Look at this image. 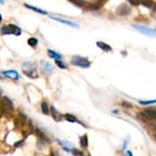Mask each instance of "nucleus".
<instances>
[{
  "label": "nucleus",
  "mask_w": 156,
  "mask_h": 156,
  "mask_svg": "<svg viewBox=\"0 0 156 156\" xmlns=\"http://www.w3.org/2000/svg\"><path fill=\"white\" fill-rule=\"evenodd\" d=\"M59 143H60V145L62 146V148H63L64 150H66V151H68V152H72V150L74 149V146L72 145V143L67 142V141L59 140Z\"/></svg>",
  "instance_id": "12"
},
{
  "label": "nucleus",
  "mask_w": 156,
  "mask_h": 156,
  "mask_svg": "<svg viewBox=\"0 0 156 156\" xmlns=\"http://www.w3.org/2000/svg\"><path fill=\"white\" fill-rule=\"evenodd\" d=\"M71 64L72 66H75L87 69V67L90 66V61L88 60L86 57H82V56H78V55H75V56L72 57Z\"/></svg>",
  "instance_id": "3"
},
{
  "label": "nucleus",
  "mask_w": 156,
  "mask_h": 156,
  "mask_svg": "<svg viewBox=\"0 0 156 156\" xmlns=\"http://www.w3.org/2000/svg\"><path fill=\"white\" fill-rule=\"evenodd\" d=\"M64 119H66L67 122H75V123H79V125H81V126H83L84 125L81 122H79V120L76 119V117L73 115V114H70V113H66V114H64Z\"/></svg>",
  "instance_id": "13"
},
{
  "label": "nucleus",
  "mask_w": 156,
  "mask_h": 156,
  "mask_svg": "<svg viewBox=\"0 0 156 156\" xmlns=\"http://www.w3.org/2000/svg\"><path fill=\"white\" fill-rule=\"evenodd\" d=\"M1 34L2 35H16V36H20L22 34V30L16 25H6L1 28Z\"/></svg>",
  "instance_id": "4"
},
{
  "label": "nucleus",
  "mask_w": 156,
  "mask_h": 156,
  "mask_svg": "<svg viewBox=\"0 0 156 156\" xmlns=\"http://www.w3.org/2000/svg\"><path fill=\"white\" fill-rule=\"evenodd\" d=\"M69 1L77 7H85L87 5V3L84 0H69Z\"/></svg>",
  "instance_id": "16"
},
{
  "label": "nucleus",
  "mask_w": 156,
  "mask_h": 156,
  "mask_svg": "<svg viewBox=\"0 0 156 156\" xmlns=\"http://www.w3.org/2000/svg\"><path fill=\"white\" fill-rule=\"evenodd\" d=\"M2 98V92H1V90H0V100H1Z\"/></svg>",
  "instance_id": "32"
},
{
  "label": "nucleus",
  "mask_w": 156,
  "mask_h": 156,
  "mask_svg": "<svg viewBox=\"0 0 156 156\" xmlns=\"http://www.w3.org/2000/svg\"><path fill=\"white\" fill-rule=\"evenodd\" d=\"M35 132H36V135L38 136V138H39V140L40 141H42V142H44V143H48L49 142V140H48V136L46 135H44V133L42 131H41L40 129H35Z\"/></svg>",
  "instance_id": "15"
},
{
  "label": "nucleus",
  "mask_w": 156,
  "mask_h": 156,
  "mask_svg": "<svg viewBox=\"0 0 156 156\" xmlns=\"http://www.w3.org/2000/svg\"><path fill=\"white\" fill-rule=\"evenodd\" d=\"M40 69L44 75H48V76L51 75L52 72H54V66H52L49 62H48V61H41Z\"/></svg>",
  "instance_id": "7"
},
{
  "label": "nucleus",
  "mask_w": 156,
  "mask_h": 156,
  "mask_svg": "<svg viewBox=\"0 0 156 156\" xmlns=\"http://www.w3.org/2000/svg\"><path fill=\"white\" fill-rule=\"evenodd\" d=\"M140 4H142L146 8H152L154 1L153 0H140Z\"/></svg>",
  "instance_id": "19"
},
{
  "label": "nucleus",
  "mask_w": 156,
  "mask_h": 156,
  "mask_svg": "<svg viewBox=\"0 0 156 156\" xmlns=\"http://www.w3.org/2000/svg\"><path fill=\"white\" fill-rule=\"evenodd\" d=\"M0 110L4 114H10L13 111V101L8 98V97L4 96L0 100Z\"/></svg>",
  "instance_id": "1"
},
{
  "label": "nucleus",
  "mask_w": 156,
  "mask_h": 156,
  "mask_svg": "<svg viewBox=\"0 0 156 156\" xmlns=\"http://www.w3.org/2000/svg\"><path fill=\"white\" fill-rule=\"evenodd\" d=\"M3 2H4L3 0H0V3H3Z\"/></svg>",
  "instance_id": "35"
},
{
  "label": "nucleus",
  "mask_w": 156,
  "mask_h": 156,
  "mask_svg": "<svg viewBox=\"0 0 156 156\" xmlns=\"http://www.w3.org/2000/svg\"><path fill=\"white\" fill-rule=\"evenodd\" d=\"M0 80H2V79H1V76H0Z\"/></svg>",
  "instance_id": "36"
},
{
  "label": "nucleus",
  "mask_w": 156,
  "mask_h": 156,
  "mask_svg": "<svg viewBox=\"0 0 156 156\" xmlns=\"http://www.w3.org/2000/svg\"><path fill=\"white\" fill-rule=\"evenodd\" d=\"M138 32L142 34H145V35H148V36H153V37H156V30H152V29H149V28H146V27H143V26H139V25H132Z\"/></svg>",
  "instance_id": "6"
},
{
  "label": "nucleus",
  "mask_w": 156,
  "mask_h": 156,
  "mask_svg": "<svg viewBox=\"0 0 156 156\" xmlns=\"http://www.w3.org/2000/svg\"><path fill=\"white\" fill-rule=\"evenodd\" d=\"M115 12L117 16H129V14L131 13V5H128L127 3H123L116 8Z\"/></svg>",
  "instance_id": "5"
},
{
  "label": "nucleus",
  "mask_w": 156,
  "mask_h": 156,
  "mask_svg": "<svg viewBox=\"0 0 156 156\" xmlns=\"http://www.w3.org/2000/svg\"><path fill=\"white\" fill-rule=\"evenodd\" d=\"M51 113L52 119H54L57 122H61V120L64 119V115H63V114L59 112V111L55 109V107H54V106L51 107Z\"/></svg>",
  "instance_id": "10"
},
{
  "label": "nucleus",
  "mask_w": 156,
  "mask_h": 156,
  "mask_svg": "<svg viewBox=\"0 0 156 156\" xmlns=\"http://www.w3.org/2000/svg\"><path fill=\"white\" fill-rule=\"evenodd\" d=\"M97 46H98L100 49H102L103 51H105V52H111V51H112V48H111V46L108 45L107 43L102 42V41H99V42H97Z\"/></svg>",
  "instance_id": "14"
},
{
  "label": "nucleus",
  "mask_w": 156,
  "mask_h": 156,
  "mask_svg": "<svg viewBox=\"0 0 156 156\" xmlns=\"http://www.w3.org/2000/svg\"><path fill=\"white\" fill-rule=\"evenodd\" d=\"M126 143H127V141H124V144H123V147H122V149H124L125 148V147H126Z\"/></svg>",
  "instance_id": "31"
},
{
  "label": "nucleus",
  "mask_w": 156,
  "mask_h": 156,
  "mask_svg": "<svg viewBox=\"0 0 156 156\" xmlns=\"http://www.w3.org/2000/svg\"><path fill=\"white\" fill-rule=\"evenodd\" d=\"M79 156H90V154H89V153H88L87 151H86V152L80 151V154H79Z\"/></svg>",
  "instance_id": "27"
},
{
  "label": "nucleus",
  "mask_w": 156,
  "mask_h": 156,
  "mask_svg": "<svg viewBox=\"0 0 156 156\" xmlns=\"http://www.w3.org/2000/svg\"><path fill=\"white\" fill-rule=\"evenodd\" d=\"M48 56H49V57L54 58L55 60H60L61 58H62V55H61V54H59L58 52L54 51V50H48Z\"/></svg>",
  "instance_id": "17"
},
{
  "label": "nucleus",
  "mask_w": 156,
  "mask_h": 156,
  "mask_svg": "<svg viewBox=\"0 0 156 156\" xmlns=\"http://www.w3.org/2000/svg\"><path fill=\"white\" fill-rule=\"evenodd\" d=\"M26 122H27V117H26L23 113H20L16 119H14V123L17 128H23L25 126Z\"/></svg>",
  "instance_id": "9"
},
{
  "label": "nucleus",
  "mask_w": 156,
  "mask_h": 156,
  "mask_svg": "<svg viewBox=\"0 0 156 156\" xmlns=\"http://www.w3.org/2000/svg\"><path fill=\"white\" fill-rule=\"evenodd\" d=\"M1 75H3L5 76H7V78L11 79V80H19L20 78V75L19 73L17 72V70L14 69H10V70H3V72H1Z\"/></svg>",
  "instance_id": "8"
},
{
  "label": "nucleus",
  "mask_w": 156,
  "mask_h": 156,
  "mask_svg": "<svg viewBox=\"0 0 156 156\" xmlns=\"http://www.w3.org/2000/svg\"><path fill=\"white\" fill-rule=\"evenodd\" d=\"M51 156H59V153H58L57 150L51 149Z\"/></svg>",
  "instance_id": "26"
},
{
  "label": "nucleus",
  "mask_w": 156,
  "mask_h": 156,
  "mask_svg": "<svg viewBox=\"0 0 156 156\" xmlns=\"http://www.w3.org/2000/svg\"><path fill=\"white\" fill-rule=\"evenodd\" d=\"M55 64H57V66L60 67V69H67L66 64H65L63 61H61V60H55Z\"/></svg>",
  "instance_id": "24"
},
{
  "label": "nucleus",
  "mask_w": 156,
  "mask_h": 156,
  "mask_svg": "<svg viewBox=\"0 0 156 156\" xmlns=\"http://www.w3.org/2000/svg\"><path fill=\"white\" fill-rule=\"evenodd\" d=\"M127 1L131 5H135V6H138V5L140 4V0H127Z\"/></svg>",
  "instance_id": "25"
},
{
  "label": "nucleus",
  "mask_w": 156,
  "mask_h": 156,
  "mask_svg": "<svg viewBox=\"0 0 156 156\" xmlns=\"http://www.w3.org/2000/svg\"><path fill=\"white\" fill-rule=\"evenodd\" d=\"M26 7L29 8V9H32V10H34V11H36V12L38 13H40V14H46L48 12L46 11H44L42 9H40V8H37V7H34V6H32V5H29V4H24Z\"/></svg>",
  "instance_id": "21"
},
{
  "label": "nucleus",
  "mask_w": 156,
  "mask_h": 156,
  "mask_svg": "<svg viewBox=\"0 0 156 156\" xmlns=\"http://www.w3.org/2000/svg\"><path fill=\"white\" fill-rule=\"evenodd\" d=\"M139 103H140V104H142V105L154 104V103H156V99H154V100H147V101H145V100H140Z\"/></svg>",
  "instance_id": "23"
},
{
  "label": "nucleus",
  "mask_w": 156,
  "mask_h": 156,
  "mask_svg": "<svg viewBox=\"0 0 156 156\" xmlns=\"http://www.w3.org/2000/svg\"><path fill=\"white\" fill-rule=\"evenodd\" d=\"M27 42H28V44H29V46H31V47H33V48H34V47H36V46H37L38 40L36 39V38H33V37H32V38H29Z\"/></svg>",
  "instance_id": "22"
},
{
  "label": "nucleus",
  "mask_w": 156,
  "mask_h": 156,
  "mask_svg": "<svg viewBox=\"0 0 156 156\" xmlns=\"http://www.w3.org/2000/svg\"><path fill=\"white\" fill-rule=\"evenodd\" d=\"M152 10L154 11V12L156 13V3L154 2V4H153V7H152Z\"/></svg>",
  "instance_id": "29"
},
{
  "label": "nucleus",
  "mask_w": 156,
  "mask_h": 156,
  "mask_svg": "<svg viewBox=\"0 0 156 156\" xmlns=\"http://www.w3.org/2000/svg\"><path fill=\"white\" fill-rule=\"evenodd\" d=\"M41 111H42L43 114H49V112H51V108L48 107V104L46 101H43L41 103Z\"/></svg>",
  "instance_id": "18"
},
{
  "label": "nucleus",
  "mask_w": 156,
  "mask_h": 156,
  "mask_svg": "<svg viewBox=\"0 0 156 156\" xmlns=\"http://www.w3.org/2000/svg\"><path fill=\"white\" fill-rule=\"evenodd\" d=\"M23 73L31 79L38 78V73H37L36 67H35L34 64L30 62V61H26V62H24V64H23Z\"/></svg>",
  "instance_id": "2"
},
{
  "label": "nucleus",
  "mask_w": 156,
  "mask_h": 156,
  "mask_svg": "<svg viewBox=\"0 0 156 156\" xmlns=\"http://www.w3.org/2000/svg\"><path fill=\"white\" fill-rule=\"evenodd\" d=\"M124 156H132L131 151H129V150H127V151L125 152V155H124Z\"/></svg>",
  "instance_id": "28"
},
{
  "label": "nucleus",
  "mask_w": 156,
  "mask_h": 156,
  "mask_svg": "<svg viewBox=\"0 0 156 156\" xmlns=\"http://www.w3.org/2000/svg\"><path fill=\"white\" fill-rule=\"evenodd\" d=\"M151 128H152L153 131H155V132H156V125H152V126H151Z\"/></svg>",
  "instance_id": "30"
},
{
  "label": "nucleus",
  "mask_w": 156,
  "mask_h": 156,
  "mask_svg": "<svg viewBox=\"0 0 156 156\" xmlns=\"http://www.w3.org/2000/svg\"><path fill=\"white\" fill-rule=\"evenodd\" d=\"M2 20V16H1V14H0V22Z\"/></svg>",
  "instance_id": "34"
},
{
  "label": "nucleus",
  "mask_w": 156,
  "mask_h": 156,
  "mask_svg": "<svg viewBox=\"0 0 156 156\" xmlns=\"http://www.w3.org/2000/svg\"><path fill=\"white\" fill-rule=\"evenodd\" d=\"M51 19H52L54 20H57V22L61 23H65L67 26H70V27H73V28H78V25L73 22H70V20H63V19H59V17H55V16H51Z\"/></svg>",
  "instance_id": "11"
},
{
  "label": "nucleus",
  "mask_w": 156,
  "mask_h": 156,
  "mask_svg": "<svg viewBox=\"0 0 156 156\" xmlns=\"http://www.w3.org/2000/svg\"><path fill=\"white\" fill-rule=\"evenodd\" d=\"M153 138H154V139L156 140V134H154V135H153Z\"/></svg>",
  "instance_id": "33"
},
{
  "label": "nucleus",
  "mask_w": 156,
  "mask_h": 156,
  "mask_svg": "<svg viewBox=\"0 0 156 156\" xmlns=\"http://www.w3.org/2000/svg\"><path fill=\"white\" fill-rule=\"evenodd\" d=\"M80 146L82 148H87L88 146V138L87 135H83L80 137Z\"/></svg>",
  "instance_id": "20"
}]
</instances>
